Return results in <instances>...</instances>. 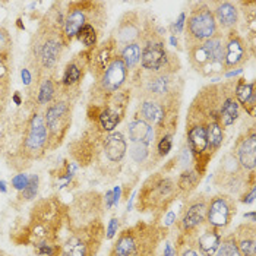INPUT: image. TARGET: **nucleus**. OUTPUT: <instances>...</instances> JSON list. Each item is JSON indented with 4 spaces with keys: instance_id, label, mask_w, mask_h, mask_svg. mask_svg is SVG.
Instances as JSON below:
<instances>
[{
    "instance_id": "f8f14e48",
    "label": "nucleus",
    "mask_w": 256,
    "mask_h": 256,
    "mask_svg": "<svg viewBox=\"0 0 256 256\" xmlns=\"http://www.w3.org/2000/svg\"><path fill=\"white\" fill-rule=\"evenodd\" d=\"M106 238V230L101 221L74 228L62 244L60 256H96Z\"/></svg>"
},
{
    "instance_id": "39448f33",
    "label": "nucleus",
    "mask_w": 256,
    "mask_h": 256,
    "mask_svg": "<svg viewBox=\"0 0 256 256\" xmlns=\"http://www.w3.org/2000/svg\"><path fill=\"white\" fill-rule=\"evenodd\" d=\"M80 90H66L60 85L59 96L44 108V122L48 134L47 151H54L63 144L72 124V114Z\"/></svg>"
},
{
    "instance_id": "58836bf2",
    "label": "nucleus",
    "mask_w": 256,
    "mask_h": 256,
    "mask_svg": "<svg viewBox=\"0 0 256 256\" xmlns=\"http://www.w3.org/2000/svg\"><path fill=\"white\" fill-rule=\"evenodd\" d=\"M254 200H255V186H252L249 190H246L240 196V202H243V204H252Z\"/></svg>"
},
{
    "instance_id": "aec40b11",
    "label": "nucleus",
    "mask_w": 256,
    "mask_h": 256,
    "mask_svg": "<svg viewBox=\"0 0 256 256\" xmlns=\"http://www.w3.org/2000/svg\"><path fill=\"white\" fill-rule=\"evenodd\" d=\"M232 152L237 158L238 164L246 172H255L256 167V129L255 126L246 128L236 139Z\"/></svg>"
},
{
    "instance_id": "72a5a7b5",
    "label": "nucleus",
    "mask_w": 256,
    "mask_h": 256,
    "mask_svg": "<svg viewBox=\"0 0 256 256\" xmlns=\"http://www.w3.org/2000/svg\"><path fill=\"white\" fill-rule=\"evenodd\" d=\"M38 183L40 178L38 176H31L30 178V182L26 184V188L20 192V198L22 200H32L34 198L37 196V192H38Z\"/></svg>"
},
{
    "instance_id": "b1692460",
    "label": "nucleus",
    "mask_w": 256,
    "mask_h": 256,
    "mask_svg": "<svg viewBox=\"0 0 256 256\" xmlns=\"http://www.w3.org/2000/svg\"><path fill=\"white\" fill-rule=\"evenodd\" d=\"M234 97L240 106L250 118H255L256 113V84L255 80L248 82L244 78L236 79Z\"/></svg>"
},
{
    "instance_id": "c03bdc74",
    "label": "nucleus",
    "mask_w": 256,
    "mask_h": 256,
    "mask_svg": "<svg viewBox=\"0 0 256 256\" xmlns=\"http://www.w3.org/2000/svg\"><path fill=\"white\" fill-rule=\"evenodd\" d=\"M0 256H8V255H6L4 252H2V250H0Z\"/></svg>"
},
{
    "instance_id": "412c9836",
    "label": "nucleus",
    "mask_w": 256,
    "mask_h": 256,
    "mask_svg": "<svg viewBox=\"0 0 256 256\" xmlns=\"http://www.w3.org/2000/svg\"><path fill=\"white\" fill-rule=\"evenodd\" d=\"M90 50L80 52L72 60H69L60 76V85L66 90H80V82L88 72Z\"/></svg>"
},
{
    "instance_id": "c9c22d12",
    "label": "nucleus",
    "mask_w": 256,
    "mask_h": 256,
    "mask_svg": "<svg viewBox=\"0 0 256 256\" xmlns=\"http://www.w3.org/2000/svg\"><path fill=\"white\" fill-rule=\"evenodd\" d=\"M28 182H30V178H28L25 173H20V174H15V176L12 178V186H14V189L22 192V190L26 188Z\"/></svg>"
},
{
    "instance_id": "7ed1b4c3",
    "label": "nucleus",
    "mask_w": 256,
    "mask_h": 256,
    "mask_svg": "<svg viewBox=\"0 0 256 256\" xmlns=\"http://www.w3.org/2000/svg\"><path fill=\"white\" fill-rule=\"evenodd\" d=\"M166 230L158 222L139 221L123 228L108 256H138L157 254L160 243L164 240Z\"/></svg>"
},
{
    "instance_id": "f704fd0d",
    "label": "nucleus",
    "mask_w": 256,
    "mask_h": 256,
    "mask_svg": "<svg viewBox=\"0 0 256 256\" xmlns=\"http://www.w3.org/2000/svg\"><path fill=\"white\" fill-rule=\"evenodd\" d=\"M173 138L174 135H164L157 140V154L160 158L167 157L173 148Z\"/></svg>"
},
{
    "instance_id": "393cba45",
    "label": "nucleus",
    "mask_w": 256,
    "mask_h": 256,
    "mask_svg": "<svg viewBox=\"0 0 256 256\" xmlns=\"http://www.w3.org/2000/svg\"><path fill=\"white\" fill-rule=\"evenodd\" d=\"M128 136H129V142H138L148 146H157L158 139L156 129L146 122L135 116L128 124Z\"/></svg>"
},
{
    "instance_id": "6e6552de",
    "label": "nucleus",
    "mask_w": 256,
    "mask_h": 256,
    "mask_svg": "<svg viewBox=\"0 0 256 256\" xmlns=\"http://www.w3.org/2000/svg\"><path fill=\"white\" fill-rule=\"evenodd\" d=\"M212 183L221 190V194L240 198L246 190L255 186V172H246L238 164L234 154L228 151L220 160Z\"/></svg>"
},
{
    "instance_id": "bb28decb",
    "label": "nucleus",
    "mask_w": 256,
    "mask_h": 256,
    "mask_svg": "<svg viewBox=\"0 0 256 256\" xmlns=\"http://www.w3.org/2000/svg\"><path fill=\"white\" fill-rule=\"evenodd\" d=\"M240 110L242 108H240L236 97H234V88H233L226 96V98L222 101V106H221V112H220V120H221V124L224 129H227L236 123L240 118Z\"/></svg>"
},
{
    "instance_id": "6ab92c4d",
    "label": "nucleus",
    "mask_w": 256,
    "mask_h": 256,
    "mask_svg": "<svg viewBox=\"0 0 256 256\" xmlns=\"http://www.w3.org/2000/svg\"><path fill=\"white\" fill-rule=\"evenodd\" d=\"M210 3V2H208ZM210 8L212 10V15L217 22L218 31L222 34L234 32L238 31L240 26V9L237 2H230V0H218V2H211Z\"/></svg>"
},
{
    "instance_id": "7c9ffc66",
    "label": "nucleus",
    "mask_w": 256,
    "mask_h": 256,
    "mask_svg": "<svg viewBox=\"0 0 256 256\" xmlns=\"http://www.w3.org/2000/svg\"><path fill=\"white\" fill-rule=\"evenodd\" d=\"M118 56L123 60V63L126 64L129 74L134 72L139 66L140 62V44L139 42H132L123 48L118 50Z\"/></svg>"
},
{
    "instance_id": "473e14b6",
    "label": "nucleus",
    "mask_w": 256,
    "mask_h": 256,
    "mask_svg": "<svg viewBox=\"0 0 256 256\" xmlns=\"http://www.w3.org/2000/svg\"><path fill=\"white\" fill-rule=\"evenodd\" d=\"M10 100V80L8 74L0 75V120L3 118Z\"/></svg>"
},
{
    "instance_id": "9b49d317",
    "label": "nucleus",
    "mask_w": 256,
    "mask_h": 256,
    "mask_svg": "<svg viewBox=\"0 0 256 256\" xmlns=\"http://www.w3.org/2000/svg\"><path fill=\"white\" fill-rule=\"evenodd\" d=\"M129 70L123 60L118 56L116 59L110 63L107 70L100 76L97 80H94L91 91H90V101L88 108L96 110L102 107V104L114 96L118 91L123 90L129 82Z\"/></svg>"
},
{
    "instance_id": "ddd939ff",
    "label": "nucleus",
    "mask_w": 256,
    "mask_h": 256,
    "mask_svg": "<svg viewBox=\"0 0 256 256\" xmlns=\"http://www.w3.org/2000/svg\"><path fill=\"white\" fill-rule=\"evenodd\" d=\"M47 140H48V134L44 122V110L31 108L26 134H25V142L20 152V170L30 167L32 161L38 160L46 154Z\"/></svg>"
},
{
    "instance_id": "2f4dec72",
    "label": "nucleus",
    "mask_w": 256,
    "mask_h": 256,
    "mask_svg": "<svg viewBox=\"0 0 256 256\" xmlns=\"http://www.w3.org/2000/svg\"><path fill=\"white\" fill-rule=\"evenodd\" d=\"M214 256H240L233 233H228L221 237V242L218 244Z\"/></svg>"
},
{
    "instance_id": "a211bd4d",
    "label": "nucleus",
    "mask_w": 256,
    "mask_h": 256,
    "mask_svg": "<svg viewBox=\"0 0 256 256\" xmlns=\"http://www.w3.org/2000/svg\"><path fill=\"white\" fill-rule=\"evenodd\" d=\"M118 56V47L114 38L110 36L100 42L98 46L92 50H90V62H88V70L91 72L94 80L107 70L110 63Z\"/></svg>"
},
{
    "instance_id": "a19ab883",
    "label": "nucleus",
    "mask_w": 256,
    "mask_h": 256,
    "mask_svg": "<svg viewBox=\"0 0 256 256\" xmlns=\"http://www.w3.org/2000/svg\"><path fill=\"white\" fill-rule=\"evenodd\" d=\"M12 101L20 107V104H24V101H22V98H20V92H15V94H12Z\"/></svg>"
},
{
    "instance_id": "f03ea898",
    "label": "nucleus",
    "mask_w": 256,
    "mask_h": 256,
    "mask_svg": "<svg viewBox=\"0 0 256 256\" xmlns=\"http://www.w3.org/2000/svg\"><path fill=\"white\" fill-rule=\"evenodd\" d=\"M129 88L132 98L152 100H183L184 80L180 74L167 70H145L136 68L129 75Z\"/></svg>"
},
{
    "instance_id": "dca6fc26",
    "label": "nucleus",
    "mask_w": 256,
    "mask_h": 256,
    "mask_svg": "<svg viewBox=\"0 0 256 256\" xmlns=\"http://www.w3.org/2000/svg\"><path fill=\"white\" fill-rule=\"evenodd\" d=\"M237 202L236 198L226 195V194H217L214 196L208 198L206 202V224L217 228L220 232L226 230L233 218L236 217Z\"/></svg>"
},
{
    "instance_id": "e433bc0d",
    "label": "nucleus",
    "mask_w": 256,
    "mask_h": 256,
    "mask_svg": "<svg viewBox=\"0 0 256 256\" xmlns=\"http://www.w3.org/2000/svg\"><path fill=\"white\" fill-rule=\"evenodd\" d=\"M118 217H113L110 221H108V226H107V230H106V238L107 240H110V238H113V237L116 236V233H118Z\"/></svg>"
},
{
    "instance_id": "a878e982",
    "label": "nucleus",
    "mask_w": 256,
    "mask_h": 256,
    "mask_svg": "<svg viewBox=\"0 0 256 256\" xmlns=\"http://www.w3.org/2000/svg\"><path fill=\"white\" fill-rule=\"evenodd\" d=\"M202 178H204V176H202L199 172H196L194 167L186 168V170H182V172L178 173V178H176V186H178V196L184 198V199L188 196H190V195L196 190V188L199 186Z\"/></svg>"
},
{
    "instance_id": "9d476101",
    "label": "nucleus",
    "mask_w": 256,
    "mask_h": 256,
    "mask_svg": "<svg viewBox=\"0 0 256 256\" xmlns=\"http://www.w3.org/2000/svg\"><path fill=\"white\" fill-rule=\"evenodd\" d=\"M184 50L212 38L218 34V26L208 2H195L190 4L184 22Z\"/></svg>"
},
{
    "instance_id": "5701e85b",
    "label": "nucleus",
    "mask_w": 256,
    "mask_h": 256,
    "mask_svg": "<svg viewBox=\"0 0 256 256\" xmlns=\"http://www.w3.org/2000/svg\"><path fill=\"white\" fill-rule=\"evenodd\" d=\"M233 236L240 256H256V226L252 221L238 224Z\"/></svg>"
},
{
    "instance_id": "4be33fe9",
    "label": "nucleus",
    "mask_w": 256,
    "mask_h": 256,
    "mask_svg": "<svg viewBox=\"0 0 256 256\" xmlns=\"http://www.w3.org/2000/svg\"><path fill=\"white\" fill-rule=\"evenodd\" d=\"M189 234L192 236L199 252L204 256H214L217 250L218 244L221 242L222 232H220L217 228L211 227L210 224H202L200 227L195 228L194 232H189Z\"/></svg>"
},
{
    "instance_id": "79ce46f5",
    "label": "nucleus",
    "mask_w": 256,
    "mask_h": 256,
    "mask_svg": "<svg viewBox=\"0 0 256 256\" xmlns=\"http://www.w3.org/2000/svg\"><path fill=\"white\" fill-rule=\"evenodd\" d=\"M8 188H6V182L4 180H0V194H6Z\"/></svg>"
},
{
    "instance_id": "423d86ee",
    "label": "nucleus",
    "mask_w": 256,
    "mask_h": 256,
    "mask_svg": "<svg viewBox=\"0 0 256 256\" xmlns=\"http://www.w3.org/2000/svg\"><path fill=\"white\" fill-rule=\"evenodd\" d=\"M182 108V100H138L135 118L151 124L157 139L164 135H174L178 132V113Z\"/></svg>"
},
{
    "instance_id": "20e7f679",
    "label": "nucleus",
    "mask_w": 256,
    "mask_h": 256,
    "mask_svg": "<svg viewBox=\"0 0 256 256\" xmlns=\"http://www.w3.org/2000/svg\"><path fill=\"white\" fill-rule=\"evenodd\" d=\"M178 198L180 196L176 178L162 172L152 173L139 189L136 210L142 214H152L156 218H160L168 211Z\"/></svg>"
},
{
    "instance_id": "2eb2a0df",
    "label": "nucleus",
    "mask_w": 256,
    "mask_h": 256,
    "mask_svg": "<svg viewBox=\"0 0 256 256\" xmlns=\"http://www.w3.org/2000/svg\"><path fill=\"white\" fill-rule=\"evenodd\" d=\"M255 54V46L250 44L238 31L226 34L224 47V74L242 69Z\"/></svg>"
},
{
    "instance_id": "ea45409f",
    "label": "nucleus",
    "mask_w": 256,
    "mask_h": 256,
    "mask_svg": "<svg viewBox=\"0 0 256 256\" xmlns=\"http://www.w3.org/2000/svg\"><path fill=\"white\" fill-rule=\"evenodd\" d=\"M20 76H22V82L26 85V86H31L32 85V74L30 72V69L28 68H22V70H20Z\"/></svg>"
},
{
    "instance_id": "37998d69",
    "label": "nucleus",
    "mask_w": 256,
    "mask_h": 256,
    "mask_svg": "<svg viewBox=\"0 0 256 256\" xmlns=\"http://www.w3.org/2000/svg\"><path fill=\"white\" fill-rule=\"evenodd\" d=\"M138 256H158L157 254H152V255H138Z\"/></svg>"
},
{
    "instance_id": "c85d7f7f",
    "label": "nucleus",
    "mask_w": 256,
    "mask_h": 256,
    "mask_svg": "<svg viewBox=\"0 0 256 256\" xmlns=\"http://www.w3.org/2000/svg\"><path fill=\"white\" fill-rule=\"evenodd\" d=\"M174 256H204L189 233H178L174 240Z\"/></svg>"
},
{
    "instance_id": "4468645a",
    "label": "nucleus",
    "mask_w": 256,
    "mask_h": 256,
    "mask_svg": "<svg viewBox=\"0 0 256 256\" xmlns=\"http://www.w3.org/2000/svg\"><path fill=\"white\" fill-rule=\"evenodd\" d=\"M148 18H150V15H144L138 9L126 10L118 18V22L112 32V37L116 41L118 50L132 42H139Z\"/></svg>"
},
{
    "instance_id": "cd10ccee",
    "label": "nucleus",
    "mask_w": 256,
    "mask_h": 256,
    "mask_svg": "<svg viewBox=\"0 0 256 256\" xmlns=\"http://www.w3.org/2000/svg\"><path fill=\"white\" fill-rule=\"evenodd\" d=\"M206 136H208V154L214 157L222 146L226 129L220 123H210L206 124Z\"/></svg>"
},
{
    "instance_id": "f257e3e1",
    "label": "nucleus",
    "mask_w": 256,
    "mask_h": 256,
    "mask_svg": "<svg viewBox=\"0 0 256 256\" xmlns=\"http://www.w3.org/2000/svg\"><path fill=\"white\" fill-rule=\"evenodd\" d=\"M66 14V12H64ZM64 15L52 9L40 22L30 44V72L32 78L38 79L47 74H56L66 47L69 46L63 36Z\"/></svg>"
},
{
    "instance_id": "4c0bfd02",
    "label": "nucleus",
    "mask_w": 256,
    "mask_h": 256,
    "mask_svg": "<svg viewBox=\"0 0 256 256\" xmlns=\"http://www.w3.org/2000/svg\"><path fill=\"white\" fill-rule=\"evenodd\" d=\"M184 22H186V12H182L178 15V20L172 25V30H173V34H182L184 31Z\"/></svg>"
},
{
    "instance_id": "0eeeda50",
    "label": "nucleus",
    "mask_w": 256,
    "mask_h": 256,
    "mask_svg": "<svg viewBox=\"0 0 256 256\" xmlns=\"http://www.w3.org/2000/svg\"><path fill=\"white\" fill-rule=\"evenodd\" d=\"M85 25H94L104 31L107 25V4L91 0L70 2L64 14L63 25V36L66 42L70 44L79 30Z\"/></svg>"
},
{
    "instance_id": "1a4fd4ad",
    "label": "nucleus",
    "mask_w": 256,
    "mask_h": 256,
    "mask_svg": "<svg viewBox=\"0 0 256 256\" xmlns=\"http://www.w3.org/2000/svg\"><path fill=\"white\" fill-rule=\"evenodd\" d=\"M224 47L226 34L218 32L195 47L186 50L190 68L204 78L224 74Z\"/></svg>"
},
{
    "instance_id": "c756f323",
    "label": "nucleus",
    "mask_w": 256,
    "mask_h": 256,
    "mask_svg": "<svg viewBox=\"0 0 256 256\" xmlns=\"http://www.w3.org/2000/svg\"><path fill=\"white\" fill-rule=\"evenodd\" d=\"M102 31L98 30L94 25H85L78 31L76 37L79 42L86 48V50H92L100 44V37H101Z\"/></svg>"
},
{
    "instance_id": "f3484780",
    "label": "nucleus",
    "mask_w": 256,
    "mask_h": 256,
    "mask_svg": "<svg viewBox=\"0 0 256 256\" xmlns=\"http://www.w3.org/2000/svg\"><path fill=\"white\" fill-rule=\"evenodd\" d=\"M206 202L205 195L186 198V204L182 208L180 217L176 222L178 233H189L206 222Z\"/></svg>"
}]
</instances>
